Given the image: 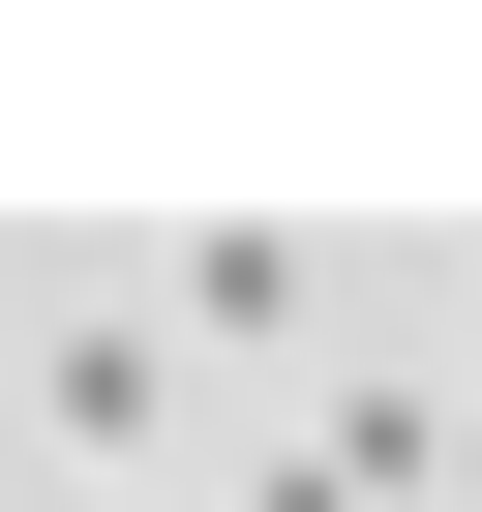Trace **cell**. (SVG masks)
<instances>
[{
    "mask_svg": "<svg viewBox=\"0 0 482 512\" xmlns=\"http://www.w3.org/2000/svg\"><path fill=\"white\" fill-rule=\"evenodd\" d=\"M302 482H332V512H452V482H482V422H422V392H332V452H302Z\"/></svg>",
    "mask_w": 482,
    "mask_h": 512,
    "instance_id": "6da1fadb",
    "label": "cell"
},
{
    "mask_svg": "<svg viewBox=\"0 0 482 512\" xmlns=\"http://www.w3.org/2000/svg\"><path fill=\"white\" fill-rule=\"evenodd\" d=\"M272 512H332V482H272Z\"/></svg>",
    "mask_w": 482,
    "mask_h": 512,
    "instance_id": "7a4b0ae2",
    "label": "cell"
}]
</instances>
